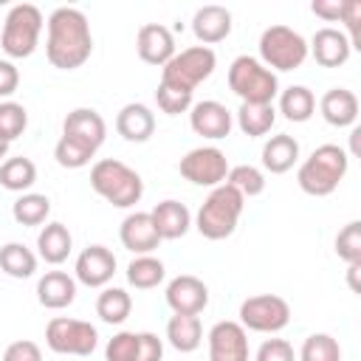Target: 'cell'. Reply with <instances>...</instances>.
Wrapping results in <instances>:
<instances>
[{"instance_id": "cell-38", "label": "cell", "mask_w": 361, "mask_h": 361, "mask_svg": "<svg viewBox=\"0 0 361 361\" xmlns=\"http://www.w3.org/2000/svg\"><path fill=\"white\" fill-rule=\"evenodd\" d=\"M25 124H28V113H25V107L23 104H17V102H0V135L11 144L17 135H23V130H25Z\"/></svg>"}, {"instance_id": "cell-28", "label": "cell", "mask_w": 361, "mask_h": 361, "mask_svg": "<svg viewBox=\"0 0 361 361\" xmlns=\"http://www.w3.org/2000/svg\"><path fill=\"white\" fill-rule=\"evenodd\" d=\"M316 110V96L305 87V85H290L279 93V113L288 118V121H307Z\"/></svg>"}, {"instance_id": "cell-33", "label": "cell", "mask_w": 361, "mask_h": 361, "mask_svg": "<svg viewBox=\"0 0 361 361\" xmlns=\"http://www.w3.org/2000/svg\"><path fill=\"white\" fill-rule=\"evenodd\" d=\"M48 214H51V200L39 192H25L11 206V217L20 226H42L48 220Z\"/></svg>"}, {"instance_id": "cell-34", "label": "cell", "mask_w": 361, "mask_h": 361, "mask_svg": "<svg viewBox=\"0 0 361 361\" xmlns=\"http://www.w3.org/2000/svg\"><path fill=\"white\" fill-rule=\"evenodd\" d=\"M133 310V299L124 288H104L96 299V313L107 324H121Z\"/></svg>"}, {"instance_id": "cell-46", "label": "cell", "mask_w": 361, "mask_h": 361, "mask_svg": "<svg viewBox=\"0 0 361 361\" xmlns=\"http://www.w3.org/2000/svg\"><path fill=\"white\" fill-rule=\"evenodd\" d=\"M20 85V71L14 68V62L0 59V99H8Z\"/></svg>"}, {"instance_id": "cell-4", "label": "cell", "mask_w": 361, "mask_h": 361, "mask_svg": "<svg viewBox=\"0 0 361 361\" xmlns=\"http://www.w3.org/2000/svg\"><path fill=\"white\" fill-rule=\"evenodd\" d=\"M243 206H245V197L237 189H231L228 183H220L200 203L197 217H195V228L206 240H226L234 234L237 220L243 214Z\"/></svg>"}, {"instance_id": "cell-20", "label": "cell", "mask_w": 361, "mask_h": 361, "mask_svg": "<svg viewBox=\"0 0 361 361\" xmlns=\"http://www.w3.org/2000/svg\"><path fill=\"white\" fill-rule=\"evenodd\" d=\"M192 31L195 37L209 48L214 42H223L231 34V11L226 6H200L192 17Z\"/></svg>"}, {"instance_id": "cell-50", "label": "cell", "mask_w": 361, "mask_h": 361, "mask_svg": "<svg viewBox=\"0 0 361 361\" xmlns=\"http://www.w3.org/2000/svg\"><path fill=\"white\" fill-rule=\"evenodd\" d=\"M6 152H8V141L0 135V158H6Z\"/></svg>"}, {"instance_id": "cell-47", "label": "cell", "mask_w": 361, "mask_h": 361, "mask_svg": "<svg viewBox=\"0 0 361 361\" xmlns=\"http://www.w3.org/2000/svg\"><path fill=\"white\" fill-rule=\"evenodd\" d=\"M310 11H313L316 17L333 23V20H341V14H344V0H313V3H310Z\"/></svg>"}, {"instance_id": "cell-30", "label": "cell", "mask_w": 361, "mask_h": 361, "mask_svg": "<svg viewBox=\"0 0 361 361\" xmlns=\"http://www.w3.org/2000/svg\"><path fill=\"white\" fill-rule=\"evenodd\" d=\"M0 271L14 279H28L37 271V257L23 243H6L0 248Z\"/></svg>"}, {"instance_id": "cell-26", "label": "cell", "mask_w": 361, "mask_h": 361, "mask_svg": "<svg viewBox=\"0 0 361 361\" xmlns=\"http://www.w3.org/2000/svg\"><path fill=\"white\" fill-rule=\"evenodd\" d=\"M37 248H39V257L45 262L59 265L68 259V254L73 248V237H71L65 223H45L42 231L37 234Z\"/></svg>"}, {"instance_id": "cell-17", "label": "cell", "mask_w": 361, "mask_h": 361, "mask_svg": "<svg viewBox=\"0 0 361 361\" xmlns=\"http://www.w3.org/2000/svg\"><path fill=\"white\" fill-rule=\"evenodd\" d=\"M118 237H121V245L127 251H133L135 257L141 254H152L158 245H161V234L149 217V212H133L121 220V228H118Z\"/></svg>"}, {"instance_id": "cell-24", "label": "cell", "mask_w": 361, "mask_h": 361, "mask_svg": "<svg viewBox=\"0 0 361 361\" xmlns=\"http://www.w3.org/2000/svg\"><path fill=\"white\" fill-rule=\"evenodd\" d=\"M149 217H152V223H155L161 240H178V237H183V234L189 231V226H192L189 209H186L183 203H178V200H161V203L149 212Z\"/></svg>"}, {"instance_id": "cell-49", "label": "cell", "mask_w": 361, "mask_h": 361, "mask_svg": "<svg viewBox=\"0 0 361 361\" xmlns=\"http://www.w3.org/2000/svg\"><path fill=\"white\" fill-rule=\"evenodd\" d=\"M358 135H361V130L355 127V130L350 133V141H353V155H358Z\"/></svg>"}, {"instance_id": "cell-22", "label": "cell", "mask_w": 361, "mask_h": 361, "mask_svg": "<svg viewBox=\"0 0 361 361\" xmlns=\"http://www.w3.org/2000/svg\"><path fill=\"white\" fill-rule=\"evenodd\" d=\"M37 299L48 310H62L76 299V279L65 271H48L37 282Z\"/></svg>"}, {"instance_id": "cell-29", "label": "cell", "mask_w": 361, "mask_h": 361, "mask_svg": "<svg viewBox=\"0 0 361 361\" xmlns=\"http://www.w3.org/2000/svg\"><path fill=\"white\" fill-rule=\"evenodd\" d=\"M34 180H37V166L31 158L17 155V158H6L0 164V186L8 192L25 195V189H31Z\"/></svg>"}, {"instance_id": "cell-13", "label": "cell", "mask_w": 361, "mask_h": 361, "mask_svg": "<svg viewBox=\"0 0 361 361\" xmlns=\"http://www.w3.org/2000/svg\"><path fill=\"white\" fill-rule=\"evenodd\" d=\"M62 135L96 152V149L104 144L107 124H104V118H102L93 107H76V110H71V113L65 116Z\"/></svg>"}, {"instance_id": "cell-15", "label": "cell", "mask_w": 361, "mask_h": 361, "mask_svg": "<svg viewBox=\"0 0 361 361\" xmlns=\"http://www.w3.org/2000/svg\"><path fill=\"white\" fill-rule=\"evenodd\" d=\"M76 279L87 288H104L116 274V254L104 245H87L76 257Z\"/></svg>"}, {"instance_id": "cell-44", "label": "cell", "mask_w": 361, "mask_h": 361, "mask_svg": "<svg viewBox=\"0 0 361 361\" xmlns=\"http://www.w3.org/2000/svg\"><path fill=\"white\" fill-rule=\"evenodd\" d=\"M341 23L347 25L350 31V48H361L358 42V23H361V0H344V14H341Z\"/></svg>"}, {"instance_id": "cell-39", "label": "cell", "mask_w": 361, "mask_h": 361, "mask_svg": "<svg viewBox=\"0 0 361 361\" xmlns=\"http://www.w3.org/2000/svg\"><path fill=\"white\" fill-rule=\"evenodd\" d=\"M138 341H141V333H130V330L116 333L104 347V361H135Z\"/></svg>"}, {"instance_id": "cell-9", "label": "cell", "mask_w": 361, "mask_h": 361, "mask_svg": "<svg viewBox=\"0 0 361 361\" xmlns=\"http://www.w3.org/2000/svg\"><path fill=\"white\" fill-rule=\"evenodd\" d=\"M45 344L59 353V355H90L99 344V333L90 322L82 319H68V316H54L45 327Z\"/></svg>"}, {"instance_id": "cell-35", "label": "cell", "mask_w": 361, "mask_h": 361, "mask_svg": "<svg viewBox=\"0 0 361 361\" xmlns=\"http://www.w3.org/2000/svg\"><path fill=\"white\" fill-rule=\"evenodd\" d=\"M226 183L231 189H237L243 197H257L265 189V175L251 164H240V166H228Z\"/></svg>"}, {"instance_id": "cell-45", "label": "cell", "mask_w": 361, "mask_h": 361, "mask_svg": "<svg viewBox=\"0 0 361 361\" xmlns=\"http://www.w3.org/2000/svg\"><path fill=\"white\" fill-rule=\"evenodd\" d=\"M161 358H164V341L155 333H141L135 361H161Z\"/></svg>"}, {"instance_id": "cell-48", "label": "cell", "mask_w": 361, "mask_h": 361, "mask_svg": "<svg viewBox=\"0 0 361 361\" xmlns=\"http://www.w3.org/2000/svg\"><path fill=\"white\" fill-rule=\"evenodd\" d=\"M358 271H361V262H353L350 268H347V276H350V288L358 293Z\"/></svg>"}, {"instance_id": "cell-42", "label": "cell", "mask_w": 361, "mask_h": 361, "mask_svg": "<svg viewBox=\"0 0 361 361\" xmlns=\"http://www.w3.org/2000/svg\"><path fill=\"white\" fill-rule=\"evenodd\" d=\"M257 361H296V353L285 338H268L259 344Z\"/></svg>"}, {"instance_id": "cell-43", "label": "cell", "mask_w": 361, "mask_h": 361, "mask_svg": "<svg viewBox=\"0 0 361 361\" xmlns=\"http://www.w3.org/2000/svg\"><path fill=\"white\" fill-rule=\"evenodd\" d=\"M3 361H42V350L28 341V338H20V341H11L3 353Z\"/></svg>"}, {"instance_id": "cell-11", "label": "cell", "mask_w": 361, "mask_h": 361, "mask_svg": "<svg viewBox=\"0 0 361 361\" xmlns=\"http://www.w3.org/2000/svg\"><path fill=\"white\" fill-rule=\"evenodd\" d=\"M180 175L195 183V186H220L226 183V175H228V161L226 155L217 149V147H197V149H189L180 164H178Z\"/></svg>"}, {"instance_id": "cell-10", "label": "cell", "mask_w": 361, "mask_h": 361, "mask_svg": "<svg viewBox=\"0 0 361 361\" xmlns=\"http://www.w3.org/2000/svg\"><path fill=\"white\" fill-rule=\"evenodd\" d=\"M290 322V305L276 293L248 296L240 305V324L254 333H279Z\"/></svg>"}, {"instance_id": "cell-16", "label": "cell", "mask_w": 361, "mask_h": 361, "mask_svg": "<svg viewBox=\"0 0 361 361\" xmlns=\"http://www.w3.org/2000/svg\"><path fill=\"white\" fill-rule=\"evenodd\" d=\"M189 124L197 135L217 141V138H226L231 133L234 121H231V113L226 104H220L214 99H203V102L189 107Z\"/></svg>"}, {"instance_id": "cell-8", "label": "cell", "mask_w": 361, "mask_h": 361, "mask_svg": "<svg viewBox=\"0 0 361 361\" xmlns=\"http://www.w3.org/2000/svg\"><path fill=\"white\" fill-rule=\"evenodd\" d=\"M259 56L268 71H293L307 59V42L288 25H268L259 37Z\"/></svg>"}, {"instance_id": "cell-31", "label": "cell", "mask_w": 361, "mask_h": 361, "mask_svg": "<svg viewBox=\"0 0 361 361\" xmlns=\"http://www.w3.org/2000/svg\"><path fill=\"white\" fill-rule=\"evenodd\" d=\"M274 121H276L274 104H248V102H243L240 110H237V124L251 138H259V135L271 133Z\"/></svg>"}, {"instance_id": "cell-1", "label": "cell", "mask_w": 361, "mask_h": 361, "mask_svg": "<svg viewBox=\"0 0 361 361\" xmlns=\"http://www.w3.org/2000/svg\"><path fill=\"white\" fill-rule=\"evenodd\" d=\"M93 54V34L87 17L73 6H59L48 17L45 56L59 71L82 68Z\"/></svg>"}, {"instance_id": "cell-7", "label": "cell", "mask_w": 361, "mask_h": 361, "mask_svg": "<svg viewBox=\"0 0 361 361\" xmlns=\"http://www.w3.org/2000/svg\"><path fill=\"white\" fill-rule=\"evenodd\" d=\"M217 65V56L212 48L206 45H192L180 54H175L164 68H161V85L178 87V90H189L195 93V87L212 76Z\"/></svg>"}, {"instance_id": "cell-14", "label": "cell", "mask_w": 361, "mask_h": 361, "mask_svg": "<svg viewBox=\"0 0 361 361\" xmlns=\"http://www.w3.org/2000/svg\"><path fill=\"white\" fill-rule=\"evenodd\" d=\"M166 305L172 307V313L197 316L209 305V288L203 285V279L192 274H180L166 285Z\"/></svg>"}, {"instance_id": "cell-5", "label": "cell", "mask_w": 361, "mask_h": 361, "mask_svg": "<svg viewBox=\"0 0 361 361\" xmlns=\"http://www.w3.org/2000/svg\"><path fill=\"white\" fill-rule=\"evenodd\" d=\"M228 87L234 96H240V102H248V104H274V96L279 93L276 73L268 71L259 59H254L248 54H243L231 62Z\"/></svg>"}, {"instance_id": "cell-37", "label": "cell", "mask_w": 361, "mask_h": 361, "mask_svg": "<svg viewBox=\"0 0 361 361\" xmlns=\"http://www.w3.org/2000/svg\"><path fill=\"white\" fill-rule=\"evenodd\" d=\"M93 155H96L93 149H87V147H82V144H76V141H71V138H65V135H62V138L56 141V147H54V158H56V164L65 166V169H82V166L90 164Z\"/></svg>"}, {"instance_id": "cell-3", "label": "cell", "mask_w": 361, "mask_h": 361, "mask_svg": "<svg viewBox=\"0 0 361 361\" xmlns=\"http://www.w3.org/2000/svg\"><path fill=\"white\" fill-rule=\"evenodd\" d=\"M90 186L116 209H130L144 195V180L118 158H102L90 169Z\"/></svg>"}, {"instance_id": "cell-25", "label": "cell", "mask_w": 361, "mask_h": 361, "mask_svg": "<svg viewBox=\"0 0 361 361\" xmlns=\"http://www.w3.org/2000/svg\"><path fill=\"white\" fill-rule=\"evenodd\" d=\"M296 161H299V141H296L293 135L279 133V135H271V138L262 144V166H265L271 175L288 172Z\"/></svg>"}, {"instance_id": "cell-32", "label": "cell", "mask_w": 361, "mask_h": 361, "mask_svg": "<svg viewBox=\"0 0 361 361\" xmlns=\"http://www.w3.org/2000/svg\"><path fill=\"white\" fill-rule=\"evenodd\" d=\"M164 276H166V268H164V262H161L158 257H152V254H141V257H135V259L127 265V282H130L133 288H138V290H149V288L161 285Z\"/></svg>"}, {"instance_id": "cell-36", "label": "cell", "mask_w": 361, "mask_h": 361, "mask_svg": "<svg viewBox=\"0 0 361 361\" xmlns=\"http://www.w3.org/2000/svg\"><path fill=\"white\" fill-rule=\"evenodd\" d=\"M299 361H341V347L327 333H313L299 350Z\"/></svg>"}, {"instance_id": "cell-40", "label": "cell", "mask_w": 361, "mask_h": 361, "mask_svg": "<svg viewBox=\"0 0 361 361\" xmlns=\"http://www.w3.org/2000/svg\"><path fill=\"white\" fill-rule=\"evenodd\" d=\"M336 254H338L347 265L361 262V223H358V220L347 223V226L338 231V237H336Z\"/></svg>"}, {"instance_id": "cell-12", "label": "cell", "mask_w": 361, "mask_h": 361, "mask_svg": "<svg viewBox=\"0 0 361 361\" xmlns=\"http://www.w3.org/2000/svg\"><path fill=\"white\" fill-rule=\"evenodd\" d=\"M209 361H248V336L240 322H217L209 330Z\"/></svg>"}, {"instance_id": "cell-18", "label": "cell", "mask_w": 361, "mask_h": 361, "mask_svg": "<svg viewBox=\"0 0 361 361\" xmlns=\"http://www.w3.org/2000/svg\"><path fill=\"white\" fill-rule=\"evenodd\" d=\"M135 51L138 56L147 62V65H158L164 68L172 56H175V39H172V31L161 23H147L138 28V37H135Z\"/></svg>"}, {"instance_id": "cell-27", "label": "cell", "mask_w": 361, "mask_h": 361, "mask_svg": "<svg viewBox=\"0 0 361 361\" xmlns=\"http://www.w3.org/2000/svg\"><path fill=\"white\" fill-rule=\"evenodd\" d=\"M166 338L178 353H195L203 341V327L197 316H180L175 313L166 322Z\"/></svg>"}, {"instance_id": "cell-19", "label": "cell", "mask_w": 361, "mask_h": 361, "mask_svg": "<svg viewBox=\"0 0 361 361\" xmlns=\"http://www.w3.org/2000/svg\"><path fill=\"white\" fill-rule=\"evenodd\" d=\"M350 39L344 31L338 28H319L307 45V54H313V59L322 65V68H338L350 59Z\"/></svg>"}, {"instance_id": "cell-21", "label": "cell", "mask_w": 361, "mask_h": 361, "mask_svg": "<svg viewBox=\"0 0 361 361\" xmlns=\"http://www.w3.org/2000/svg\"><path fill=\"white\" fill-rule=\"evenodd\" d=\"M116 130L124 141H133V144H144L152 138L155 133V116L147 104L141 102H130L118 110L116 116Z\"/></svg>"}, {"instance_id": "cell-6", "label": "cell", "mask_w": 361, "mask_h": 361, "mask_svg": "<svg viewBox=\"0 0 361 361\" xmlns=\"http://www.w3.org/2000/svg\"><path fill=\"white\" fill-rule=\"evenodd\" d=\"M42 31V11L31 3H17L8 8L3 31H0V45L11 59H25L34 54Z\"/></svg>"}, {"instance_id": "cell-2", "label": "cell", "mask_w": 361, "mask_h": 361, "mask_svg": "<svg viewBox=\"0 0 361 361\" xmlns=\"http://www.w3.org/2000/svg\"><path fill=\"white\" fill-rule=\"evenodd\" d=\"M347 166H350V155L338 144H322L299 166V172H296L299 189L305 195L324 197V195L336 192V186L347 175Z\"/></svg>"}, {"instance_id": "cell-23", "label": "cell", "mask_w": 361, "mask_h": 361, "mask_svg": "<svg viewBox=\"0 0 361 361\" xmlns=\"http://www.w3.org/2000/svg\"><path fill=\"white\" fill-rule=\"evenodd\" d=\"M319 110H322V116H324L327 124H333V127H350L358 118V96L353 90H347V87H330L322 96Z\"/></svg>"}, {"instance_id": "cell-41", "label": "cell", "mask_w": 361, "mask_h": 361, "mask_svg": "<svg viewBox=\"0 0 361 361\" xmlns=\"http://www.w3.org/2000/svg\"><path fill=\"white\" fill-rule=\"evenodd\" d=\"M155 102H158V107H161L166 116H178V113H186V110L192 107V93H189V90H178V87H169V85H161V82H158Z\"/></svg>"}]
</instances>
